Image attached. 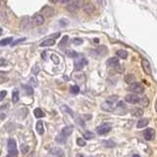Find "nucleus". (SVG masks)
Listing matches in <instances>:
<instances>
[{
	"label": "nucleus",
	"mask_w": 157,
	"mask_h": 157,
	"mask_svg": "<svg viewBox=\"0 0 157 157\" xmlns=\"http://www.w3.org/2000/svg\"><path fill=\"white\" fill-rule=\"evenodd\" d=\"M70 92L72 94H78V92H80V87H78V85H72V87H70Z\"/></svg>",
	"instance_id": "31"
},
{
	"label": "nucleus",
	"mask_w": 157,
	"mask_h": 157,
	"mask_svg": "<svg viewBox=\"0 0 157 157\" xmlns=\"http://www.w3.org/2000/svg\"><path fill=\"white\" fill-rule=\"evenodd\" d=\"M129 89H130L133 93H142V92L144 91V87H142V85L140 84V83L134 82L130 85Z\"/></svg>",
	"instance_id": "3"
},
{
	"label": "nucleus",
	"mask_w": 157,
	"mask_h": 157,
	"mask_svg": "<svg viewBox=\"0 0 157 157\" xmlns=\"http://www.w3.org/2000/svg\"><path fill=\"white\" fill-rule=\"evenodd\" d=\"M142 69H144L145 74L150 75L151 74V68H150V63H149V61H147L146 59L142 58Z\"/></svg>",
	"instance_id": "7"
},
{
	"label": "nucleus",
	"mask_w": 157,
	"mask_h": 157,
	"mask_svg": "<svg viewBox=\"0 0 157 157\" xmlns=\"http://www.w3.org/2000/svg\"><path fill=\"white\" fill-rule=\"evenodd\" d=\"M21 149H22V151L24 152V153H28L30 150V146L28 144H22L21 145Z\"/></svg>",
	"instance_id": "38"
},
{
	"label": "nucleus",
	"mask_w": 157,
	"mask_h": 157,
	"mask_svg": "<svg viewBox=\"0 0 157 157\" xmlns=\"http://www.w3.org/2000/svg\"><path fill=\"white\" fill-rule=\"evenodd\" d=\"M55 44V40L52 38H48V39H45L43 42L40 43V46L41 47H47V46H52Z\"/></svg>",
	"instance_id": "20"
},
{
	"label": "nucleus",
	"mask_w": 157,
	"mask_h": 157,
	"mask_svg": "<svg viewBox=\"0 0 157 157\" xmlns=\"http://www.w3.org/2000/svg\"><path fill=\"white\" fill-rule=\"evenodd\" d=\"M51 60H53V62H54L55 64H58V63H59L58 57H57L55 54H52V55H51Z\"/></svg>",
	"instance_id": "42"
},
{
	"label": "nucleus",
	"mask_w": 157,
	"mask_h": 157,
	"mask_svg": "<svg viewBox=\"0 0 157 157\" xmlns=\"http://www.w3.org/2000/svg\"><path fill=\"white\" fill-rule=\"evenodd\" d=\"M32 71H33L34 74H36H36H38V72H39V67L38 66H34Z\"/></svg>",
	"instance_id": "44"
},
{
	"label": "nucleus",
	"mask_w": 157,
	"mask_h": 157,
	"mask_svg": "<svg viewBox=\"0 0 157 157\" xmlns=\"http://www.w3.org/2000/svg\"><path fill=\"white\" fill-rule=\"evenodd\" d=\"M155 109H156V111H157V99H156V102H155Z\"/></svg>",
	"instance_id": "50"
},
{
	"label": "nucleus",
	"mask_w": 157,
	"mask_h": 157,
	"mask_svg": "<svg viewBox=\"0 0 157 157\" xmlns=\"http://www.w3.org/2000/svg\"><path fill=\"white\" fill-rule=\"evenodd\" d=\"M71 0H61L62 3H68V2H70Z\"/></svg>",
	"instance_id": "46"
},
{
	"label": "nucleus",
	"mask_w": 157,
	"mask_h": 157,
	"mask_svg": "<svg viewBox=\"0 0 157 157\" xmlns=\"http://www.w3.org/2000/svg\"><path fill=\"white\" fill-rule=\"evenodd\" d=\"M135 80H136V78L134 75H127L126 77H125V82L128 83V84H130V85L132 83L135 82Z\"/></svg>",
	"instance_id": "28"
},
{
	"label": "nucleus",
	"mask_w": 157,
	"mask_h": 157,
	"mask_svg": "<svg viewBox=\"0 0 157 157\" xmlns=\"http://www.w3.org/2000/svg\"><path fill=\"white\" fill-rule=\"evenodd\" d=\"M102 144L104 145L105 147H114L116 146V144H115L113 140H103L102 142Z\"/></svg>",
	"instance_id": "25"
},
{
	"label": "nucleus",
	"mask_w": 157,
	"mask_h": 157,
	"mask_svg": "<svg viewBox=\"0 0 157 157\" xmlns=\"http://www.w3.org/2000/svg\"><path fill=\"white\" fill-rule=\"evenodd\" d=\"M78 7H80V2L75 0V1H72L68 4L67 10H68L69 12H75V11H77L78 9Z\"/></svg>",
	"instance_id": "9"
},
{
	"label": "nucleus",
	"mask_w": 157,
	"mask_h": 157,
	"mask_svg": "<svg viewBox=\"0 0 157 157\" xmlns=\"http://www.w3.org/2000/svg\"><path fill=\"white\" fill-rule=\"evenodd\" d=\"M36 130L38 133V135H43V133H44V127H43V123L41 121L36 122Z\"/></svg>",
	"instance_id": "17"
},
{
	"label": "nucleus",
	"mask_w": 157,
	"mask_h": 157,
	"mask_svg": "<svg viewBox=\"0 0 157 157\" xmlns=\"http://www.w3.org/2000/svg\"><path fill=\"white\" fill-rule=\"evenodd\" d=\"M34 114L36 118H42V117H44V115H45L44 112H43L40 108H36V109H34Z\"/></svg>",
	"instance_id": "23"
},
{
	"label": "nucleus",
	"mask_w": 157,
	"mask_h": 157,
	"mask_svg": "<svg viewBox=\"0 0 157 157\" xmlns=\"http://www.w3.org/2000/svg\"><path fill=\"white\" fill-rule=\"evenodd\" d=\"M31 83L33 84L34 85H38V82H36V80H34V78H31Z\"/></svg>",
	"instance_id": "45"
},
{
	"label": "nucleus",
	"mask_w": 157,
	"mask_h": 157,
	"mask_svg": "<svg viewBox=\"0 0 157 157\" xmlns=\"http://www.w3.org/2000/svg\"><path fill=\"white\" fill-rule=\"evenodd\" d=\"M83 135H84V138H87V140H91V138H94V134L91 133V132H89V131L85 132Z\"/></svg>",
	"instance_id": "30"
},
{
	"label": "nucleus",
	"mask_w": 157,
	"mask_h": 157,
	"mask_svg": "<svg viewBox=\"0 0 157 157\" xmlns=\"http://www.w3.org/2000/svg\"><path fill=\"white\" fill-rule=\"evenodd\" d=\"M69 21L67 20V19H61L59 21V24H60V26L61 27H67L69 25Z\"/></svg>",
	"instance_id": "37"
},
{
	"label": "nucleus",
	"mask_w": 157,
	"mask_h": 157,
	"mask_svg": "<svg viewBox=\"0 0 157 157\" xmlns=\"http://www.w3.org/2000/svg\"><path fill=\"white\" fill-rule=\"evenodd\" d=\"M87 59H85V58L80 59L78 61L75 62V68H76V70H78V71L82 70V69L84 68V67L87 65Z\"/></svg>",
	"instance_id": "12"
},
{
	"label": "nucleus",
	"mask_w": 157,
	"mask_h": 157,
	"mask_svg": "<svg viewBox=\"0 0 157 157\" xmlns=\"http://www.w3.org/2000/svg\"><path fill=\"white\" fill-rule=\"evenodd\" d=\"M83 42H84V40H83L82 38H77L73 39V43L75 45H81V44H83Z\"/></svg>",
	"instance_id": "36"
},
{
	"label": "nucleus",
	"mask_w": 157,
	"mask_h": 157,
	"mask_svg": "<svg viewBox=\"0 0 157 157\" xmlns=\"http://www.w3.org/2000/svg\"><path fill=\"white\" fill-rule=\"evenodd\" d=\"M132 114H133L134 116H136V117H142V114H144V111H142L140 108H136L135 110L132 111Z\"/></svg>",
	"instance_id": "24"
},
{
	"label": "nucleus",
	"mask_w": 157,
	"mask_h": 157,
	"mask_svg": "<svg viewBox=\"0 0 157 157\" xmlns=\"http://www.w3.org/2000/svg\"><path fill=\"white\" fill-rule=\"evenodd\" d=\"M67 40H68V36H64V38L61 39V41L59 42V47L60 48L64 47V46H65V44L67 43Z\"/></svg>",
	"instance_id": "35"
},
{
	"label": "nucleus",
	"mask_w": 157,
	"mask_h": 157,
	"mask_svg": "<svg viewBox=\"0 0 157 157\" xmlns=\"http://www.w3.org/2000/svg\"><path fill=\"white\" fill-rule=\"evenodd\" d=\"M73 78L78 83H84L85 80V76L83 73H76L73 75Z\"/></svg>",
	"instance_id": "14"
},
{
	"label": "nucleus",
	"mask_w": 157,
	"mask_h": 157,
	"mask_svg": "<svg viewBox=\"0 0 157 157\" xmlns=\"http://www.w3.org/2000/svg\"><path fill=\"white\" fill-rule=\"evenodd\" d=\"M140 97L137 95L136 93H131V94H127L125 96V100L126 102L131 103V104H137V103L140 102Z\"/></svg>",
	"instance_id": "5"
},
{
	"label": "nucleus",
	"mask_w": 157,
	"mask_h": 157,
	"mask_svg": "<svg viewBox=\"0 0 157 157\" xmlns=\"http://www.w3.org/2000/svg\"><path fill=\"white\" fill-rule=\"evenodd\" d=\"M77 144L78 145V146L83 147V146H85V145L87 144V142H85V140H84V138H77Z\"/></svg>",
	"instance_id": "33"
},
{
	"label": "nucleus",
	"mask_w": 157,
	"mask_h": 157,
	"mask_svg": "<svg viewBox=\"0 0 157 157\" xmlns=\"http://www.w3.org/2000/svg\"><path fill=\"white\" fill-rule=\"evenodd\" d=\"M149 123V120L147 119V118H142V119H140V121L138 122L137 124V127L138 129H142V128H144L145 126H147Z\"/></svg>",
	"instance_id": "18"
},
{
	"label": "nucleus",
	"mask_w": 157,
	"mask_h": 157,
	"mask_svg": "<svg viewBox=\"0 0 157 157\" xmlns=\"http://www.w3.org/2000/svg\"><path fill=\"white\" fill-rule=\"evenodd\" d=\"M23 87H24L25 91H26V93H27V94H29V95H32V94L34 93L33 89H32L31 87H29V85H24Z\"/></svg>",
	"instance_id": "34"
},
{
	"label": "nucleus",
	"mask_w": 157,
	"mask_h": 157,
	"mask_svg": "<svg viewBox=\"0 0 157 157\" xmlns=\"http://www.w3.org/2000/svg\"><path fill=\"white\" fill-rule=\"evenodd\" d=\"M96 131H97L98 135H105V134L109 133V132L111 131V125L109 123H104L101 125V126L97 127Z\"/></svg>",
	"instance_id": "4"
},
{
	"label": "nucleus",
	"mask_w": 157,
	"mask_h": 157,
	"mask_svg": "<svg viewBox=\"0 0 157 157\" xmlns=\"http://www.w3.org/2000/svg\"><path fill=\"white\" fill-rule=\"evenodd\" d=\"M50 153H51L52 155L58 156V157L65 156V152H64V150L61 147H53V148L50 149Z\"/></svg>",
	"instance_id": "8"
},
{
	"label": "nucleus",
	"mask_w": 157,
	"mask_h": 157,
	"mask_svg": "<svg viewBox=\"0 0 157 157\" xmlns=\"http://www.w3.org/2000/svg\"><path fill=\"white\" fill-rule=\"evenodd\" d=\"M34 24L36 25V26H40V25H42L43 23H44V17H43L42 15H36L34 17Z\"/></svg>",
	"instance_id": "13"
},
{
	"label": "nucleus",
	"mask_w": 157,
	"mask_h": 157,
	"mask_svg": "<svg viewBox=\"0 0 157 157\" xmlns=\"http://www.w3.org/2000/svg\"><path fill=\"white\" fill-rule=\"evenodd\" d=\"M66 54L68 57H70V58H76V57H78V53L76 51H74L72 49H68L66 51Z\"/></svg>",
	"instance_id": "27"
},
{
	"label": "nucleus",
	"mask_w": 157,
	"mask_h": 157,
	"mask_svg": "<svg viewBox=\"0 0 157 157\" xmlns=\"http://www.w3.org/2000/svg\"><path fill=\"white\" fill-rule=\"evenodd\" d=\"M61 110L63 111L64 113H66V114H69L71 117H74L75 116V113H74V111L72 109H71L70 107H68L67 105H62L61 106Z\"/></svg>",
	"instance_id": "21"
},
{
	"label": "nucleus",
	"mask_w": 157,
	"mask_h": 157,
	"mask_svg": "<svg viewBox=\"0 0 157 157\" xmlns=\"http://www.w3.org/2000/svg\"><path fill=\"white\" fill-rule=\"evenodd\" d=\"M8 81V77L4 72H0V84H3Z\"/></svg>",
	"instance_id": "32"
},
{
	"label": "nucleus",
	"mask_w": 157,
	"mask_h": 157,
	"mask_svg": "<svg viewBox=\"0 0 157 157\" xmlns=\"http://www.w3.org/2000/svg\"><path fill=\"white\" fill-rule=\"evenodd\" d=\"M7 95V91H0V101H2L4 98H5V96Z\"/></svg>",
	"instance_id": "41"
},
{
	"label": "nucleus",
	"mask_w": 157,
	"mask_h": 157,
	"mask_svg": "<svg viewBox=\"0 0 157 157\" xmlns=\"http://www.w3.org/2000/svg\"><path fill=\"white\" fill-rule=\"evenodd\" d=\"M133 157H140V156L138 155V154H135V155H134Z\"/></svg>",
	"instance_id": "51"
},
{
	"label": "nucleus",
	"mask_w": 157,
	"mask_h": 157,
	"mask_svg": "<svg viewBox=\"0 0 157 157\" xmlns=\"http://www.w3.org/2000/svg\"><path fill=\"white\" fill-rule=\"evenodd\" d=\"M94 42H95V43H98V42H99V39H98V38H95V39H94Z\"/></svg>",
	"instance_id": "48"
},
{
	"label": "nucleus",
	"mask_w": 157,
	"mask_h": 157,
	"mask_svg": "<svg viewBox=\"0 0 157 157\" xmlns=\"http://www.w3.org/2000/svg\"><path fill=\"white\" fill-rule=\"evenodd\" d=\"M116 55L121 59H126L127 57H128V52H127L126 50L121 49V50H118V51L116 52Z\"/></svg>",
	"instance_id": "22"
},
{
	"label": "nucleus",
	"mask_w": 157,
	"mask_h": 157,
	"mask_svg": "<svg viewBox=\"0 0 157 157\" xmlns=\"http://www.w3.org/2000/svg\"><path fill=\"white\" fill-rule=\"evenodd\" d=\"M140 102L142 106H146L147 103H148V99H147L146 97H144L142 99H140Z\"/></svg>",
	"instance_id": "40"
},
{
	"label": "nucleus",
	"mask_w": 157,
	"mask_h": 157,
	"mask_svg": "<svg viewBox=\"0 0 157 157\" xmlns=\"http://www.w3.org/2000/svg\"><path fill=\"white\" fill-rule=\"evenodd\" d=\"M95 53L99 56H104L106 55V53H107V48L105 47V46H99L95 49Z\"/></svg>",
	"instance_id": "19"
},
{
	"label": "nucleus",
	"mask_w": 157,
	"mask_h": 157,
	"mask_svg": "<svg viewBox=\"0 0 157 157\" xmlns=\"http://www.w3.org/2000/svg\"><path fill=\"white\" fill-rule=\"evenodd\" d=\"M77 157H84V156H83V155H81V154H78V155Z\"/></svg>",
	"instance_id": "52"
},
{
	"label": "nucleus",
	"mask_w": 157,
	"mask_h": 157,
	"mask_svg": "<svg viewBox=\"0 0 157 157\" xmlns=\"http://www.w3.org/2000/svg\"><path fill=\"white\" fill-rule=\"evenodd\" d=\"M50 2H52V3H57V2L59 1V0H49Z\"/></svg>",
	"instance_id": "47"
},
{
	"label": "nucleus",
	"mask_w": 157,
	"mask_h": 157,
	"mask_svg": "<svg viewBox=\"0 0 157 157\" xmlns=\"http://www.w3.org/2000/svg\"><path fill=\"white\" fill-rule=\"evenodd\" d=\"M2 33H3V31H2V29H1V28H0V36H1V34H2Z\"/></svg>",
	"instance_id": "49"
},
{
	"label": "nucleus",
	"mask_w": 157,
	"mask_h": 157,
	"mask_svg": "<svg viewBox=\"0 0 157 157\" xmlns=\"http://www.w3.org/2000/svg\"><path fill=\"white\" fill-rule=\"evenodd\" d=\"M83 9H84V11L85 13L87 14H91L92 12H94V10H95V7L92 3L91 2H87V3L85 4L84 6H83Z\"/></svg>",
	"instance_id": "11"
},
{
	"label": "nucleus",
	"mask_w": 157,
	"mask_h": 157,
	"mask_svg": "<svg viewBox=\"0 0 157 157\" xmlns=\"http://www.w3.org/2000/svg\"><path fill=\"white\" fill-rule=\"evenodd\" d=\"M101 109H102L103 111H106V112H114L115 111L114 103L106 100L105 102H103L102 104H101Z\"/></svg>",
	"instance_id": "6"
},
{
	"label": "nucleus",
	"mask_w": 157,
	"mask_h": 157,
	"mask_svg": "<svg viewBox=\"0 0 157 157\" xmlns=\"http://www.w3.org/2000/svg\"><path fill=\"white\" fill-rule=\"evenodd\" d=\"M7 147H8L9 157H17L18 148H17V144H16L15 140H13V138H9L8 144H7Z\"/></svg>",
	"instance_id": "2"
},
{
	"label": "nucleus",
	"mask_w": 157,
	"mask_h": 157,
	"mask_svg": "<svg viewBox=\"0 0 157 157\" xmlns=\"http://www.w3.org/2000/svg\"><path fill=\"white\" fill-rule=\"evenodd\" d=\"M12 40H13L12 38H6L2 39V40L0 41V45H1V46H6V45H8Z\"/></svg>",
	"instance_id": "29"
},
{
	"label": "nucleus",
	"mask_w": 157,
	"mask_h": 157,
	"mask_svg": "<svg viewBox=\"0 0 157 157\" xmlns=\"http://www.w3.org/2000/svg\"><path fill=\"white\" fill-rule=\"evenodd\" d=\"M26 40V38H19V39H17V40H15L14 42H12V46H16L17 44H19V43H21V42H23V41H25Z\"/></svg>",
	"instance_id": "39"
},
{
	"label": "nucleus",
	"mask_w": 157,
	"mask_h": 157,
	"mask_svg": "<svg viewBox=\"0 0 157 157\" xmlns=\"http://www.w3.org/2000/svg\"><path fill=\"white\" fill-rule=\"evenodd\" d=\"M72 133H73V127L72 126L65 127V128L62 129L60 135L56 137V142H59V144H64V142H66L67 138H68L69 136L72 135Z\"/></svg>",
	"instance_id": "1"
},
{
	"label": "nucleus",
	"mask_w": 157,
	"mask_h": 157,
	"mask_svg": "<svg viewBox=\"0 0 157 157\" xmlns=\"http://www.w3.org/2000/svg\"><path fill=\"white\" fill-rule=\"evenodd\" d=\"M12 101L14 103H17L19 101V91L17 89H15L13 92H12Z\"/></svg>",
	"instance_id": "26"
},
{
	"label": "nucleus",
	"mask_w": 157,
	"mask_h": 157,
	"mask_svg": "<svg viewBox=\"0 0 157 157\" xmlns=\"http://www.w3.org/2000/svg\"><path fill=\"white\" fill-rule=\"evenodd\" d=\"M154 136H155V133H154L153 129H146L144 132V137L146 140H151L154 138Z\"/></svg>",
	"instance_id": "10"
},
{
	"label": "nucleus",
	"mask_w": 157,
	"mask_h": 157,
	"mask_svg": "<svg viewBox=\"0 0 157 157\" xmlns=\"http://www.w3.org/2000/svg\"><path fill=\"white\" fill-rule=\"evenodd\" d=\"M7 64H8V62H7L5 59L0 58V66H1V67H3V66H7Z\"/></svg>",
	"instance_id": "43"
},
{
	"label": "nucleus",
	"mask_w": 157,
	"mask_h": 157,
	"mask_svg": "<svg viewBox=\"0 0 157 157\" xmlns=\"http://www.w3.org/2000/svg\"><path fill=\"white\" fill-rule=\"evenodd\" d=\"M98 1H99V2H101V1H102V0H98Z\"/></svg>",
	"instance_id": "53"
},
{
	"label": "nucleus",
	"mask_w": 157,
	"mask_h": 157,
	"mask_svg": "<svg viewBox=\"0 0 157 157\" xmlns=\"http://www.w3.org/2000/svg\"><path fill=\"white\" fill-rule=\"evenodd\" d=\"M107 65L109 67H116L119 65V59L117 57H112V58L107 60Z\"/></svg>",
	"instance_id": "15"
},
{
	"label": "nucleus",
	"mask_w": 157,
	"mask_h": 157,
	"mask_svg": "<svg viewBox=\"0 0 157 157\" xmlns=\"http://www.w3.org/2000/svg\"><path fill=\"white\" fill-rule=\"evenodd\" d=\"M42 13H43V16H44V17L48 18L54 14V11H53L52 8H50V7L47 6V7H44V8L42 9Z\"/></svg>",
	"instance_id": "16"
}]
</instances>
